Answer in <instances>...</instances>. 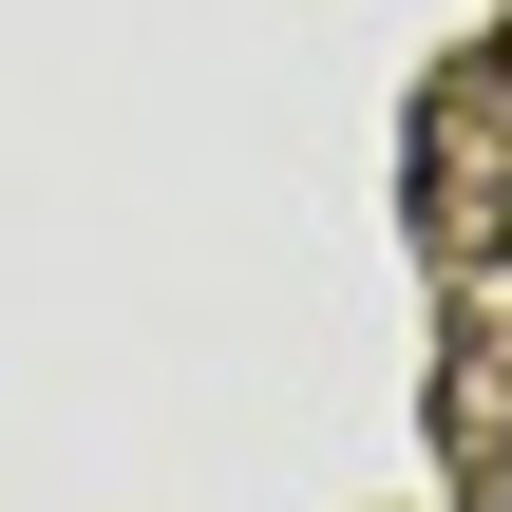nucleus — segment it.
<instances>
[{
	"label": "nucleus",
	"instance_id": "nucleus-1",
	"mask_svg": "<svg viewBox=\"0 0 512 512\" xmlns=\"http://www.w3.org/2000/svg\"><path fill=\"white\" fill-rule=\"evenodd\" d=\"M494 512H512V456H494Z\"/></svg>",
	"mask_w": 512,
	"mask_h": 512
}]
</instances>
